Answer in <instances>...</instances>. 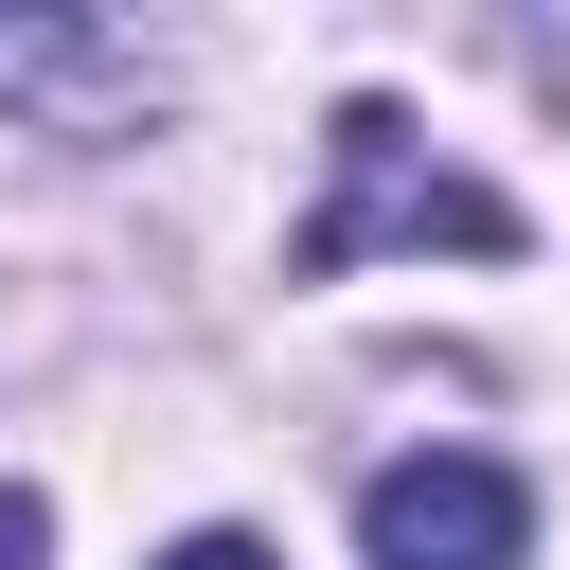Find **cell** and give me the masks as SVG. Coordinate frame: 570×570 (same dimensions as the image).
Wrapping results in <instances>:
<instances>
[{"label":"cell","instance_id":"1","mask_svg":"<svg viewBox=\"0 0 570 570\" xmlns=\"http://www.w3.org/2000/svg\"><path fill=\"white\" fill-rule=\"evenodd\" d=\"M374 249H463V267H499V249H517V196L463 178V160H428L410 107H338L321 214L285 232V285H338V267H374Z\"/></svg>","mask_w":570,"mask_h":570},{"label":"cell","instance_id":"5","mask_svg":"<svg viewBox=\"0 0 570 570\" xmlns=\"http://www.w3.org/2000/svg\"><path fill=\"white\" fill-rule=\"evenodd\" d=\"M160 570H285V552H267V534H178Z\"/></svg>","mask_w":570,"mask_h":570},{"label":"cell","instance_id":"4","mask_svg":"<svg viewBox=\"0 0 570 570\" xmlns=\"http://www.w3.org/2000/svg\"><path fill=\"white\" fill-rule=\"evenodd\" d=\"M36 552H53V499H36V481H0V570H36Z\"/></svg>","mask_w":570,"mask_h":570},{"label":"cell","instance_id":"3","mask_svg":"<svg viewBox=\"0 0 570 570\" xmlns=\"http://www.w3.org/2000/svg\"><path fill=\"white\" fill-rule=\"evenodd\" d=\"M0 107L107 142V125L160 107V71H142V36H107V18H71V0H0Z\"/></svg>","mask_w":570,"mask_h":570},{"label":"cell","instance_id":"2","mask_svg":"<svg viewBox=\"0 0 570 570\" xmlns=\"http://www.w3.org/2000/svg\"><path fill=\"white\" fill-rule=\"evenodd\" d=\"M356 552L374 570H517L534 552V481L481 463V445H410L356 481Z\"/></svg>","mask_w":570,"mask_h":570}]
</instances>
